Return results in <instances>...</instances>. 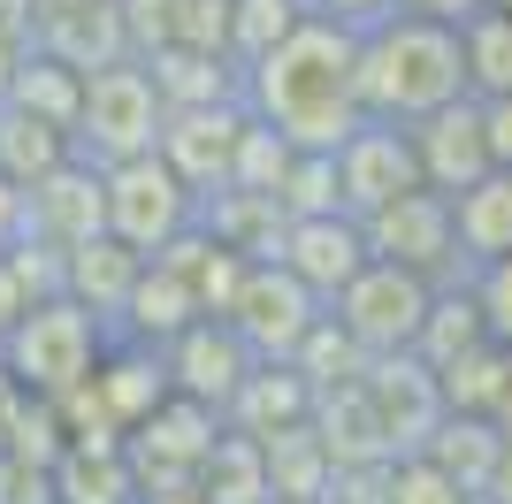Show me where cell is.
Returning <instances> with one entry per match:
<instances>
[{
	"instance_id": "cell-14",
	"label": "cell",
	"mask_w": 512,
	"mask_h": 504,
	"mask_svg": "<svg viewBox=\"0 0 512 504\" xmlns=\"http://www.w3.org/2000/svg\"><path fill=\"white\" fill-rule=\"evenodd\" d=\"M23 237H39L54 252H77L92 237H107V191H100V168L85 161H62L54 176L23 191Z\"/></svg>"
},
{
	"instance_id": "cell-48",
	"label": "cell",
	"mask_w": 512,
	"mask_h": 504,
	"mask_svg": "<svg viewBox=\"0 0 512 504\" xmlns=\"http://www.w3.org/2000/svg\"><path fill=\"white\" fill-rule=\"evenodd\" d=\"M31 31H39V8H31V0H0V39L31 54Z\"/></svg>"
},
{
	"instance_id": "cell-49",
	"label": "cell",
	"mask_w": 512,
	"mask_h": 504,
	"mask_svg": "<svg viewBox=\"0 0 512 504\" xmlns=\"http://www.w3.org/2000/svg\"><path fill=\"white\" fill-rule=\"evenodd\" d=\"M16 237H23V191L8 184V176H0V252L16 245Z\"/></svg>"
},
{
	"instance_id": "cell-42",
	"label": "cell",
	"mask_w": 512,
	"mask_h": 504,
	"mask_svg": "<svg viewBox=\"0 0 512 504\" xmlns=\"http://www.w3.org/2000/svg\"><path fill=\"white\" fill-rule=\"evenodd\" d=\"M390 504H467L428 459H390Z\"/></svg>"
},
{
	"instance_id": "cell-2",
	"label": "cell",
	"mask_w": 512,
	"mask_h": 504,
	"mask_svg": "<svg viewBox=\"0 0 512 504\" xmlns=\"http://www.w3.org/2000/svg\"><path fill=\"white\" fill-rule=\"evenodd\" d=\"M352 92H360V123H398V130L436 115V107H451V100H467L459 31H436V23H413V16H383L375 31H360Z\"/></svg>"
},
{
	"instance_id": "cell-56",
	"label": "cell",
	"mask_w": 512,
	"mask_h": 504,
	"mask_svg": "<svg viewBox=\"0 0 512 504\" xmlns=\"http://www.w3.org/2000/svg\"><path fill=\"white\" fill-rule=\"evenodd\" d=\"M268 504H291V497H268Z\"/></svg>"
},
{
	"instance_id": "cell-30",
	"label": "cell",
	"mask_w": 512,
	"mask_h": 504,
	"mask_svg": "<svg viewBox=\"0 0 512 504\" xmlns=\"http://www.w3.org/2000/svg\"><path fill=\"white\" fill-rule=\"evenodd\" d=\"M459 69H467V100H512V16L459 23Z\"/></svg>"
},
{
	"instance_id": "cell-23",
	"label": "cell",
	"mask_w": 512,
	"mask_h": 504,
	"mask_svg": "<svg viewBox=\"0 0 512 504\" xmlns=\"http://www.w3.org/2000/svg\"><path fill=\"white\" fill-rule=\"evenodd\" d=\"M161 268L184 283V298H192L199 321H222V314H230V298H237V283H245V260H237L230 245H214L199 222L176 237L169 252H161Z\"/></svg>"
},
{
	"instance_id": "cell-16",
	"label": "cell",
	"mask_w": 512,
	"mask_h": 504,
	"mask_svg": "<svg viewBox=\"0 0 512 504\" xmlns=\"http://www.w3.org/2000/svg\"><path fill=\"white\" fill-rule=\"evenodd\" d=\"M276 268L299 283L306 298H321V314H329V298L367 268V245H360V222H344V214H321V222H291L283 230V252Z\"/></svg>"
},
{
	"instance_id": "cell-5",
	"label": "cell",
	"mask_w": 512,
	"mask_h": 504,
	"mask_svg": "<svg viewBox=\"0 0 512 504\" xmlns=\"http://www.w3.org/2000/svg\"><path fill=\"white\" fill-rule=\"evenodd\" d=\"M100 191H107V237L123 252H138V260H161L199 222V199L153 153L146 161H123V168H100Z\"/></svg>"
},
{
	"instance_id": "cell-6",
	"label": "cell",
	"mask_w": 512,
	"mask_h": 504,
	"mask_svg": "<svg viewBox=\"0 0 512 504\" xmlns=\"http://www.w3.org/2000/svg\"><path fill=\"white\" fill-rule=\"evenodd\" d=\"M360 245H367V260L413 275V283H428V291L467 283L459 245H451V199H436V191H406V199H390L383 214H367Z\"/></svg>"
},
{
	"instance_id": "cell-57",
	"label": "cell",
	"mask_w": 512,
	"mask_h": 504,
	"mask_svg": "<svg viewBox=\"0 0 512 504\" xmlns=\"http://www.w3.org/2000/svg\"><path fill=\"white\" fill-rule=\"evenodd\" d=\"M467 504H482V497H467Z\"/></svg>"
},
{
	"instance_id": "cell-13",
	"label": "cell",
	"mask_w": 512,
	"mask_h": 504,
	"mask_svg": "<svg viewBox=\"0 0 512 504\" xmlns=\"http://www.w3.org/2000/svg\"><path fill=\"white\" fill-rule=\"evenodd\" d=\"M360 390H367V405H375V420H383L390 459H421V443L436 436V420H444L436 375H428L413 352H390V359H367Z\"/></svg>"
},
{
	"instance_id": "cell-9",
	"label": "cell",
	"mask_w": 512,
	"mask_h": 504,
	"mask_svg": "<svg viewBox=\"0 0 512 504\" xmlns=\"http://www.w3.org/2000/svg\"><path fill=\"white\" fill-rule=\"evenodd\" d=\"M222 321H230V336L260 359V367H291L299 336L321 321V298H306L276 260H260V268H245V283H237V298H230Z\"/></svg>"
},
{
	"instance_id": "cell-55",
	"label": "cell",
	"mask_w": 512,
	"mask_h": 504,
	"mask_svg": "<svg viewBox=\"0 0 512 504\" xmlns=\"http://www.w3.org/2000/svg\"><path fill=\"white\" fill-rule=\"evenodd\" d=\"M482 8H490V16H512V0H482Z\"/></svg>"
},
{
	"instance_id": "cell-37",
	"label": "cell",
	"mask_w": 512,
	"mask_h": 504,
	"mask_svg": "<svg viewBox=\"0 0 512 504\" xmlns=\"http://www.w3.org/2000/svg\"><path fill=\"white\" fill-rule=\"evenodd\" d=\"M0 459H23V466H46L54 474V459H62V420H54V405L46 398H8V413H0Z\"/></svg>"
},
{
	"instance_id": "cell-25",
	"label": "cell",
	"mask_w": 512,
	"mask_h": 504,
	"mask_svg": "<svg viewBox=\"0 0 512 504\" xmlns=\"http://www.w3.org/2000/svg\"><path fill=\"white\" fill-rule=\"evenodd\" d=\"M146 84L153 100H161V115H192V107H230L237 100V69L214 62V54H184V46H161V54H146Z\"/></svg>"
},
{
	"instance_id": "cell-21",
	"label": "cell",
	"mask_w": 512,
	"mask_h": 504,
	"mask_svg": "<svg viewBox=\"0 0 512 504\" xmlns=\"http://www.w3.org/2000/svg\"><path fill=\"white\" fill-rule=\"evenodd\" d=\"M451 245H459V268H490L512 260V168H490L474 191L451 199Z\"/></svg>"
},
{
	"instance_id": "cell-32",
	"label": "cell",
	"mask_w": 512,
	"mask_h": 504,
	"mask_svg": "<svg viewBox=\"0 0 512 504\" xmlns=\"http://www.w3.org/2000/svg\"><path fill=\"white\" fill-rule=\"evenodd\" d=\"M46 482H54V504H138L123 451H62Z\"/></svg>"
},
{
	"instance_id": "cell-24",
	"label": "cell",
	"mask_w": 512,
	"mask_h": 504,
	"mask_svg": "<svg viewBox=\"0 0 512 504\" xmlns=\"http://www.w3.org/2000/svg\"><path fill=\"white\" fill-rule=\"evenodd\" d=\"M138 252H123L115 237H92V245H77V252H62V298H77L92 321H115L123 314V298H130V283H138Z\"/></svg>"
},
{
	"instance_id": "cell-43",
	"label": "cell",
	"mask_w": 512,
	"mask_h": 504,
	"mask_svg": "<svg viewBox=\"0 0 512 504\" xmlns=\"http://www.w3.org/2000/svg\"><path fill=\"white\" fill-rule=\"evenodd\" d=\"M474 420H482V428H497V436L512 443V352L490 359V382H482V405H474Z\"/></svg>"
},
{
	"instance_id": "cell-20",
	"label": "cell",
	"mask_w": 512,
	"mask_h": 504,
	"mask_svg": "<svg viewBox=\"0 0 512 504\" xmlns=\"http://www.w3.org/2000/svg\"><path fill=\"white\" fill-rule=\"evenodd\" d=\"M306 413H314V390L291 367H253V375L237 382V398L222 405V428L245 436V443H268L283 428H306Z\"/></svg>"
},
{
	"instance_id": "cell-10",
	"label": "cell",
	"mask_w": 512,
	"mask_h": 504,
	"mask_svg": "<svg viewBox=\"0 0 512 504\" xmlns=\"http://www.w3.org/2000/svg\"><path fill=\"white\" fill-rule=\"evenodd\" d=\"M329 161H337L344 222H367V214H383L390 199L421 191V176H413V146H406V130H398V123H360Z\"/></svg>"
},
{
	"instance_id": "cell-36",
	"label": "cell",
	"mask_w": 512,
	"mask_h": 504,
	"mask_svg": "<svg viewBox=\"0 0 512 504\" xmlns=\"http://www.w3.org/2000/svg\"><path fill=\"white\" fill-rule=\"evenodd\" d=\"M299 23H306L299 0H230V62L253 69L260 54H276Z\"/></svg>"
},
{
	"instance_id": "cell-50",
	"label": "cell",
	"mask_w": 512,
	"mask_h": 504,
	"mask_svg": "<svg viewBox=\"0 0 512 504\" xmlns=\"http://www.w3.org/2000/svg\"><path fill=\"white\" fill-rule=\"evenodd\" d=\"M23 314H31V298H23V283H16V275L0 268V336L16 329V321H23Z\"/></svg>"
},
{
	"instance_id": "cell-34",
	"label": "cell",
	"mask_w": 512,
	"mask_h": 504,
	"mask_svg": "<svg viewBox=\"0 0 512 504\" xmlns=\"http://www.w3.org/2000/svg\"><path fill=\"white\" fill-rule=\"evenodd\" d=\"M260 466H268V497L321 504V489H329V459H321L314 428H283V436H268V443H260Z\"/></svg>"
},
{
	"instance_id": "cell-26",
	"label": "cell",
	"mask_w": 512,
	"mask_h": 504,
	"mask_svg": "<svg viewBox=\"0 0 512 504\" xmlns=\"http://www.w3.org/2000/svg\"><path fill=\"white\" fill-rule=\"evenodd\" d=\"M199 230L214 237V245H230L245 268H260V260H276L283 252V207L276 199H245V191H214V199H199Z\"/></svg>"
},
{
	"instance_id": "cell-3",
	"label": "cell",
	"mask_w": 512,
	"mask_h": 504,
	"mask_svg": "<svg viewBox=\"0 0 512 504\" xmlns=\"http://www.w3.org/2000/svg\"><path fill=\"white\" fill-rule=\"evenodd\" d=\"M100 344H107V329L77 298H39L16 329L0 336V375L16 382L23 398H62V390H77L92 375Z\"/></svg>"
},
{
	"instance_id": "cell-29",
	"label": "cell",
	"mask_w": 512,
	"mask_h": 504,
	"mask_svg": "<svg viewBox=\"0 0 512 504\" xmlns=\"http://www.w3.org/2000/svg\"><path fill=\"white\" fill-rule=\"evenodd\" d=\"M474 344H490V336H482V314H474L467 283L428 291V314H421V336H413V359L436 375V367H451V359H467Z\"/></svg>"
},
{
	"instance_id": "cell-19",
	"label": "cell",
	"mask_w": 512,
	"mask_h": 504,
	"mask_svg": "<svg viewBox=\"0 0 512 504\" xmlns=\"http://www.w3.org/2000/svg\"><path fill=\"white\" fill-rule=\"evenodd\" d=\"M306 428H314L321 459H329V474H337V466H390L383 420H375V405H367L360 382H344V390H314V413H306Z\"/></svg>"
},
{
	"instance_id": "cell-38",
	"label": "cell",
	"mask_w": 512,
	"mask_h": 504,
	"mask_svg": "<svg viewBox=\"0 0 512 504\" xmlns=\"http://www.w3.org/2000/svg\"><path fill=\"white\" fill-rule=\"evenodd\" d=\"M276 207H283V222L344 214L337 207V161H329V153H291V168H283V184H276Z\"/></svg>"
},
{
	"instance_id": "cell-27",
	"label": "cell",
	"mask_w": 512,
	"mask_h": 504,
	"mask_svg": "<svg viewBox=\"0 0 512 504\" xmlns=\"http://www.w3.org/2000/svg\"><path fill=\"white\" fill-rule=\"evenodd\" d=\"M497 451H505V436H497V428H482V420H459V413H444V420H436V436L421 443V459L436 466L459 497H482Z\"/></svg>"
},
{
	"instance_id": "cell-11",
	"label": "cell",
	"mask_w": 512,
	"mask_h": 504,
	"mask_svg": "<svg viewBox=\"0 0 512 504\" xmlns=\"http://www.w3.org/2000/svg\"><path fill=\"white\" fill-rule=\"evenodd\" d=\"M237 130H245V100H230V107H192V115H161L153 161L169 168L192 199H214V191H230Z\"/></svg>"
},
{
	"instance_id": "cell-47",
	"label": "cell",
	"mask_w": 512,
	"mask_h": 504,
	"mask_svg": "<svg viewBox=\"0 0 512 504\" xmlns=\"http://www.w3.org/2000/svg\"><path fill=\"white\" fill-rule=\"evenodd\" d=\"M482 107V146H490V168H512V100H474Z\"/></svg>"
},
{
	"instance_id": "cell-40",
	"label": "cell",
	"mask_w": 512,
	"mask_h": 504,
	"mask_svg": "<svg viewBox=\"0 0 512 504\" xmlns=\"http://www.w3.org/2000/svg\"><path fill=\"white\" fill-rule=\"evenodd\" d=\"M169 46L230 62V0H169ZM237 69V62H230Z\"/></svg>"
},
{
	"instance_id": "cell-46",
	"label": "cell",
	"mask_w": 512,
	"mask_h": 504,
	"mask_svg": "<svg viewBox=\"0 0 512 504\" xmlns=\"http://www.w3.org/2000/svg\"><path fill=\"white\" fill-rule=\"evenodd\" d=\"M390 16H413V23H436V31H459V23L482 16V0H390Z\"/></svg>"
},
{
	"instance_id": "cell-51",
	"label": "cell",
	"mask_w": 512,
	"mask_h": 504,
	"mask_svg": "<svg viewBox=\"0 0 512 504\" xmlns=\"http://www.w3.org/2000/svg\"><path fill=\"white\" fill-rule=\"evenodd\" d=\"M482 504H512V443H505V451H497L490 482H482Z\"/></svg>"
},
{
	"instance_id": "cell-15",
	"label": "cell",
	"mask_w": 512,
	"mask_h": 504,
	"mask_svg": "<svg viewBox=\"0 0 512 504\" xmlns=\"http://www.w3.org/2000/svg\"><path fill=\"white\" fill-rule=\"evenodd\" d=\"M161 367H169V398H192V405H207V413L222 420V405L237 398V382L253 375L260 359L230 336V321H192V329L161 352Z\"/></svg>"
},
{
	"instance_id": "cell-45",
	"label": "cell",
	"mask_w": 512,
	"mask_h": 504,
	"mask_svg": "<svg viewBox=\"0 0 512 504\" xmlns=\"http://www.w3.org/2000/svg\"><path fill=\"white\" fill-rule=\"evenodd\" d=\"M0 504H54V482H46V466L0 459Z\"/></svg>"
},
{
	"instance_id": "cell-44",
	"label": "cell",
	"mask_w": 512,
	"mask_h": 504,
	"mask_svg": "<svg viewBox=\"0 0 512 504\" xmlns=\"http://www.w3.org/2000/svg\"><path fill=\"white\" fill-rule=\"evenodd\" d=\"M299 8H306V16H321V23H337V31H352V39L390 16V0H299Z\"/></svg>"
},
{
	"instance_id": "cell-52",
	"label": "cell",
	"mask_w": 512,
	"mask_h": 504,
	"mask_svg": "<svg viewBox=\"0 0 512 504\" xmlns=\"http://www.w3.org/2000/svg\"><path fill=\"white\" fill-rule=\"evenodd\" d=\"M16 69H23V46H8V39H0V100H8V84H16Z\"/></svg>"
},
{
	"instance_id": "cell-1",
	"label": "cell",
	"mask_w": 512,
	"mask_h": 504,
	"mask_svg": "<svg viewBox=\"0 0 512 504\" xmlns=\"http://www.w3.org/2000/svg\"><path fill=\"white\" fill-rule=\"evenodd\" d=\"M352 69H360V39L337 31V23H321V16H306L276 54L237 69V100H245L253 123L276 130L291 153H337L360 130Z\"/></svg>"
},
{
	"instance_id": "cell-31",
	"label": "cell",
	"mask_w": 512,
	"mask_h": 504,
	"mask_svg": "<svg viewBox=\"0 0 512 504\" xmlns=\"http://www.w3.org/2000/svg\"><path fill=\"white\" fill-rule=\"evenodd\" d=\"M69 161V138L62 130H46V123H31L23 107H8L0 100V176L16 191H31L39 176H54V168Z\"/></svg>"
},
{
	"instance_id": "cell-17",
	"label": "cell",
	"mask_w": 512,
	"mask_h": 504,
	"mask_svg": "<svg viewBox=\"0 0 512 504\" xmlns=\"http://www.w3.org/2000/svg\"><path fill=\"white\" fill-rule=\"evenodd\" d=\"M92 398H100V413L115 420V428H138V420L153 413V405L169 398V367H161V352H146V344H123V336H107L100 359H92Z\"/></svg>"
},
{
	"instance_id": "cell-18",
	"label": "cell",
	"mask_w": 512,
	"mask_h": 504,
	"mask_svg": "<svg viewBox=\"0 0 512 504\" xmlns=\"http://www.w3.org/2000/svg\"><path fill=\"white\" fill-rule=\"evenodd\" d=\"M31 54L62 62L69 77H100V69L130 62V54H123V23H115V0L62 8V16H39V31H31Z\"/></svg>"
},
{
	"instance_id": "cell-4",
	"label": "cell",
	"mask_w": 512,
	"mask_h": 504,
	"mask_svg": "<svg viewBox=\"0 0 512 504\" xmlns=\"http://www.w3.org/2000/svg\"><path fill=\"white\" fill-rule=\"evenodd\" d=\"M153 138H161V100L138 62H115L100 77H85L77 92V130H69V161L85 168H123V161H146Z\"/></svg>"
},
{
	"instance_id": "cell-8",
	"label": "cell",
	"mask_w": 512,
	"mask_h": 504,
	"mask_svg": "<svg viewBox=\"0 0 512 504\" xmlns=\"http://www.w3.org/2000/svg\"><path fill=\"white\" fill-rule=\"evenodd\" d=\"M421 314H428V283L413 275L383 268V260H367L337 298H329V321H337L367 359H390V352H413V336H421Z\"/></svg>"
},
{
	"instance_id": "cell-7",
	"label": "cell",
	"mask_w": 512,
	"mask_h": 504,
	"mask_svg": "<svg viewBox=\"0 0 512 504\" xmlns=\"http://www.w3.org/2000/svg\"><path fill=\"white\" fill-rule=\"evenodd\" d=\"M214 436H222V420H214L207 405L161 398L123 436V466H130V482H138V497H192V474L214 451Z\"/></svg>"
},
{
	"instance_id": "cell-33",
	"label": "cell",
	"mask_w": 512,
	"mask_h": 504,
	"mask_svg": "<svg viewBox=\"0 0 512 504\" xmlns=\"http://www.w3.org/2000/svg\"><path fill=\"white\" fill-rule=\"evenodd\" d=\"M77 92H85V77H69L62 62H46V54H23V69H16V84H8V107H23L31 123H46V130H77Z\"/></svg>"
},
{
	"instance_id": "cell-39",
	"label": "cell",
	"mask_w": 512,
	"mask_h": 504,
	"mask_svg": "<svg viewBox=\"0 0 512 504\" xmlns=\"http://www.w3.org/2000/svg\"><path fill=\"white\" fill-rule=\"evenodd\" d=\"M283 168H291V146H283L268 123H253V115H245L237 153H230V191H245V199H276Z\"/></svg>"
},
{
	"instance_id": "cell-41",
	"label": "cell",
	"mask_w": 512,
	"mask_h": 504,
	"mask_svg": "<svg viewBox=\"0 0 512 504\" xmlns=\"http://www.w3.org/2000/svg\"><path fill=\"white\" fill-rule=\"evenodd\" d=\"M467 298H474V314H482V336H490L497 352H512V260L474 268L467 275Z\"/></svg>"
},
{
	"instance_id": "cell-53",
	"label": "cell",
	"mask_w": 512,
	"mask_h": 504,
	"mask_svg": "<svg viewBox=\"0 0 512 504\" xmlns=\"http://www.w3.org/2000/svg\"><path fill=\"white\" fill-rule=\"evenodd\" d=\"M39 16H62V8H92V0H31Z\"/></svg>"
},
{
	"instance_id": "cell-22",
	"label": "cell",
	"mask_w": 512,
	"mask_h": 504,
	"mask_svg": "<svg viewBox=\"0 0 512 504\" xmlns=\"http://www.w3.org/2000/svg\"><path fill=\"white\" fill-rule=\"evenodd\" d=\"M192 321H199V314H192V298H184V283H176L161 260H146V268H138V283H130V298H123V314L107 321V336L146 344V352H169Z\"/></svg>"
},
{
	"instance_id": "cell-54",
	"label": "cell",
	"mask_w": 512,
	"mask_h": 504,
	"mask_svg": "<svg viewBox=\"0 0 512 504\" xmlns=\"http://www.w3.org/2000/svg\"><path fill=\"white\" fill-rule=\"evenodd\" d=\"M138 504H199V497H138Z\"/></svg>"
},
{
	"instance_id": "cell-35",
	"label": "cell",
	"mask_w": 512,
	"mask_h": 504,
	"mask_svg": "<svg viewBox=\"0 0 512 504\" xmlns=\"http://www.w3.org/2000/svg\"><path fill=\"white\" fill-rule=\"evenodd\" d=\"M291 375H299L306 390H344V382L367 375V352H360V344H352L329 314H321L314 329L299 336V352H291Z\"/></svg>"
},
{
	"instance_id": "cell-28",
	"label": "cell",
	"mask_w": 512,
	"mask_h": 504,
	"mask_svg": "<svg viewBox=\"0 0 512 504\" xmlns=\"http://www.w3.org/2000/svg\"><path fill=\"white\" fill-rule=\"evenodd\" d=\"M192 497L199 504H268V466H260V443H245V436H214V451L199 459V474H192Z\"/></svg>"
},
{
	"instance_id": "cell-12",
	"label": "cell",
	"mask_w": 512,
	"mask_h": 504,
	"mask_svg": "<svg viewBox=\"0 0 512 504\" xmlns=\"http://www.w3.org/2000/svg\"><path fill=\"white\" fill-rule=\"evenodd\" d=\"M406 146H413L421 191H436V199H459V191H474L482 176H490L482 107L474 100H451V107H436V115H421V123H406Z\"/></svg>"
}]
</instances>
